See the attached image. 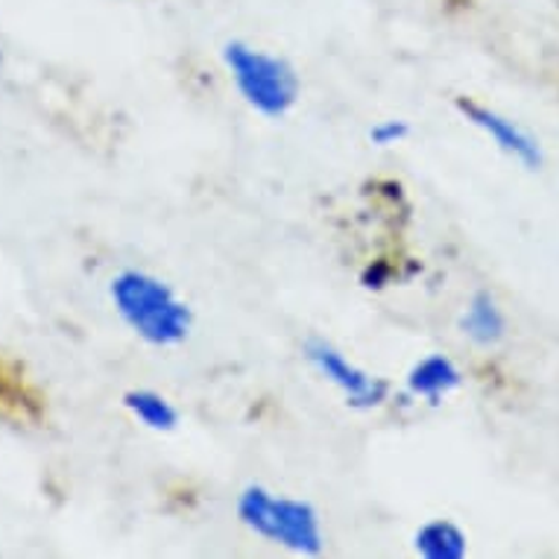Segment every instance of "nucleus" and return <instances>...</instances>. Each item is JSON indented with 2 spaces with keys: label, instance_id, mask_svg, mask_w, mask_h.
<instances>
[{
  "label": "nucleus",
  "instance_id": "8",
  "mask_svg": "<svg viewBox=\"0 0 559 559\" xmlns=\"http://www.w3.org/2000/svg\"><path fill=\"white\" fill-rule=\"evenodd\" d=\"M413 548L425 559H463L468 550V539L466 533L449 519H431L416 531Z\"/></svg>",
  "mask_w": 559,
  "mask_h": 559
},
{
  "label": "nucleus",
  "instance_id": "1",
  "mask_svg": "<svg viewBox=\"0 0 559 559\" xmlns=\"http://www.w3.org/2000/svg\"><path fill=\"white\" fill-rule=\"evenodd\" d=\"M111 305L132 334L156 348L179 346L193 329L191 305L174 287L144 270H120L109 287Z\"/></svg>",
  "mask_w": 559,
  "mask_h": 559
},
{
  "label": "nucleus",
  "instance_id": "3",
  "mask_svg": "<svg viewBox=\"0 0 559 559\" xmlns=\"http://www.w3.org/2000/svg\"><path fill=\"white\" fill-rule=\"evenodd\" d=\"M223 64L243 103L264 118H285L299 100V74L282 56L258 50L247 41H229L223 47Z\"/></svg>",
  "mask_w": 559,
  "mask_h": 559
},
{
  "label": "nucleus",
  "instance_id": "12",
  "mask_svg": "<svg viewBox=\"0 0 559 559\" xmlns=\"http://www.w3.org/2000/svg\"><path fill=\"white\" fill-rule=\"evenodd\" d=\"M0 378H3V376H0Z\"/></svg>",
  "mask_w": 559,
  "mask_h": 559
},
{
  "label": "nucleus",
  "instance_id": "9",
  "mask_svg": "<svg viewBox=\"0 0 559 559\" xmlns=\"http://www.w3.org/2000/svg\"><path fill=\"white\" fill-rule=\"evenodd\" d=\"M123 407H127L144 428H150V431L167 433L179 425V411L170 404V399H165V395L156 393V390H147V386H141V390H127V393H123Z\"/></svg>",
  "mask_w": 559,
  "mask_h": 559
},
{
  "label": "nucleus",
  "instance_id": "6",
  "mask_svg": "<svg viewBox=\"0 0 559 559\" xmlns=\"http://www.w3.org/2000/svg\"><path fill=\"white\" fill-rule=\"evenodd\" d=\"M463 384L457 364L445 355H428L407 372V390L425 402H440Z\"/></svg>",
  "mask_w": 559,
  "mask_h": 559
},
{
  "label": "nucleus",
  "instance_id": "2",
  "mask_svg": "<svg viewBox=\"0 0 559 559\" xmlns=\"http://www.w3.org/2000/svg\"><path fill=\"white\" fill-rule=\"evenodd\" d=\"M238 519L243 527L266 542H275L294 554L317 557L325 548L322 536V519L317 507L302 498L275 496L270 489L249 484L238 496Z\"/></svg>",
  "mask_w": 559,
  "mask_h": 559
},
{
  "label": "nucleus",
  "instance_id": "10",
  "mask_svg": "<svg viewBox=\"0 0 559 559\" xmlns=\"http://www.w3.org/2000/svg\"><path fill=\"white\" fill-rule=\"evenodd\" d=\"M407 135H411L407 120H378L376 127L369 129V141H372L376 147H393V144H402Z\"/></svg>",
  "mask_w": 559,
  "mask_h": 559
},
{
  "label": "nucleus",
  "instance_id": "11",
  "mask_svg": "<svg viewBox=\"0 0 559 559\" xmlns=\"http://www.w3.org/2000/svg\"><path fill=\"white\" fill-rule=\"evenodd\" d=\"M360 282H364V287H384L386 282H390V266L386 264H369L367 270H364V275H360Z\"/></svg>",
  "mask_w": 559,
  "mask_h": 559
},
{
  "label": "nucleus",
  "instance_id": "4",
  "mask_svg": "<svg viewBox=\"0 0 559 559\" xmlns=\"http://www.w3.org/2000/svg\"><path fill=\"white\" fill-rule=\"evenodd\" d=\"M305 358L317 372H320L331 386H337L348 407L355 411H372L381 407L390 395V381L378 376H369L367 369H360L358 364L340 352L337 346H331L329 340L311 337L305 343Z\"/></svg>",
  "mask_w": 559,
  "mask_h": 559
},
{
  "label": "nucleus",
  "instance_id": "7",
  "mask_svg": "<svg viewBox=\"0 0 559 559\" xmlns=\"http://www.w3.org/2000/svg\"><path fill=\"white\" fill-rule=\"evenodd\" d=\"M460 329H463V334H466L472 343H477V346H496L498 340L504 337L507 320L496 299H492V294L477 290V294L468 299L466 313H463V320H460Z\"/></svg>",
  "mask_w": 559,
  "mask_h": 559
},
{
  "label": "nucleus",
  "instance_id": "5",
  "mask_svg": "<svg viewBox=\"0 0 559 559\" xmlns=\"http://www.w3.org/2000/svg\"><path fill=\"white\" fill-rule=\"evenodd\" d=\"M454 106H457L460 115H463L472 127L486 132V135L496 141L498 147L504 150L507 156L519 158L527 170H536V167L542 165V150L539 144H536V138H533L531 132H524L515 120L498 115L496 109H486L480 103L466 100V97H457Z\"/></svg>",
  "mask_w": 559,
  "mask_h": 559
}]
</instances>
